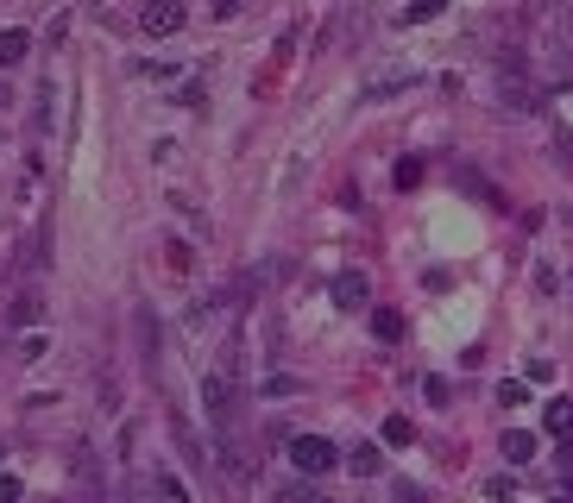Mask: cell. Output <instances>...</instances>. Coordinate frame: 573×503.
<instances>
[{"instance_id":"1","label":"cell","mask_w":573,"mask_h":503,"mask_svg":"<svg viewBox=\"0 0 573 503\" xmlns=\"http://www.w3.org/2000/svg\"><path fill=\"white\" fill-rule=\"evenodd\" d=\"M202 409H208V422H215L221 447L234 453V377H227V372H208V377H202Z\"/></svg>"},{"instance_id":"2","label":"cell","mask_w":573,"mask_h":503,"mask_svg":"<svg viewBox=\"0 0 573 503\" xmlns=\"http://www.w3.org/2000/svg\"><path fill=\"white\" fill-rule=\"evenodd\" d=\"M290 466L309 472V479H321V472L340 466V447H334L328 434H296V441H290Z\"/></svg>"},{"instance_id":"3","label":"cell","mask_w":573,"mask_h":503,"mask_svg":"<svg viewBox=\"0 0 573 503\" xmlns=\"http://www.w3.org/2000/svg\"><path fill=\"white\" fill-rule=\"evenodd\" d=\"M183 19H189L183 0H145V13H139L145 38H170V32H183Z\"/></svg>"},{"instance_id":"4","label":"cell","mask_w":573,"mask_h":503,"mask_svg":"<svg viewBox=\"0 0 573 503\" xmlns=\"http://www.w3.org/2000/svg\"><path fill=\"white\" fill-rule=\"evenodd\" d=\"M328 296H334V308H366V296H372V277H366V270H340V277L328 283Z\"/></svg>"},{"instance_id":"5","label":"cell","mask_w":573,"mask_h":503,"mask_svg":"<svg viewBox=\"0 0 573 503\" xmlns=\"http://www.w3.org/2000/svg\"><path fill=\"white\" fill-rule=\"evenodd\" d=\"M378 466H385V447H378V441H353V447H347V472H353V479H372Z\"/></svg>"},{"instance_id":"6","label":"cell","mask_w":573,"mask_h":503,"mask_svg":"<svg viewBox=\"0 0 573 503\" xmlns=\"http://www.w3.org/2000/svg\"><path fill=\"white\" fill-rule=\"evenodd\" d=\"M498 453H504L511 466H530V460H536V434H523V428H511V434L498 441Z\"/></svg>"},{"instance_id":"7","label":"cell","mask_w":573,"mask_h":503,"mask_svg":"<svg viewBox=\"0 0 573 503\" xmlns=\"http://www.w3.org/2000/svg\"><path fill=\"white\" fill-rule=\"evenodd\" d=\"M372 340L397 346V340H404V315H397V308H372Z\"/></svg>"},{"instance_id":"8","label":"cell","mask_w":573,"mask_h":503,"mask_svg":"<svg viewBox=\"0 0 573 503\" xmlns=\"http://www.w3.org/2000/svg\"><path fill=\"white\" fill-rule=\"evenodd\" d=\"M549 434H555V441L573 434V396H549Z\"/></svg>"},{"instance_id":"9","label":"cell","mask_w":573,"mask_h":503,"mask_svg":"<svg viewBox=\"0 0 573 503\" xmlns=\"http://www.w3.org/2000/svg\"><path fill=\"white\" fill-rule=\"evenodd\" d=\"M25 51H32V38H25L19 25H6V32H0V70H6V63H19Z\"/></svg>"},{"instance_id":"10","label":"cell","mask_w":573,"mask_h":503,"mask_svg":"<svg viewBox=\"0 0 573 503\" xmlns=\"http://www.w3.org/2000/svg\"><path fill=\"white\" fill-rule=\"evenodd\" d=\"M6 315H13V327H32V321H38V296H32V289H19Z\"/></svg>"},{"instance_id":"11","label":"cell","mask_w":573,"mask_h":503,"mask_svg":"<svg viewBox=\"0 0 573 503\" xmlns=\"http://www.w3.org/2000/svg\"><path fill=\"white\" fill-rule=\"evenodd\" d=\"M423 396H429L435 409H447V403H454V384H447L441 372H429V377H423Z\"/></svg>"},{"instance_id":"12","label":"cell","mask_w":573,"mask_h":503,"mask_svg":"<svg viewBox=\"0 0 573 503\" xmlns=\"http://www.w3.org/2000/svg\"><path fill=\"white\" fill-rule=\"evenodd\" d=\"M391 183H397V189H416V183H423V157H397Z\"/></svg>"},{"instance_id":"13","label":"cell","mask_w":573,"mask_h":503,"mask_svg":"<svg viewBox=\"0 0 573 503\" xmlns=\"http://www.w3.org/2000/svg\"><path fill=\"white\" fill-rule=\"evenodd\" d=\"M410 441H416V428L404 415H385V447H410Z\"/></svg>"},{"instance_id":"14","label":"cell","mask_w":573,"mask_h":503,"mask_svg":"<svg viewBox=\"0 0 573 503\" xmlns=\"http://www.w3.org/2000/svg\"><path fill=\"white\" fill-rule=\"evenodd\" d=\"M435 13H447V0H416V6H404V25H423Z\"/></svg>"},{"instance_id":"15","label":"cell","mask_w":573,"mask_h":503,"mask_svg":"<svg viewBox=\"0 0 573 503\" xmlns=\"http://www.w3.org/2000/svg\"><path fill=\"white\" fill-rule=\"evenodd\" d=\"M485 498H492V503H511V498H517V485H511V479H498V472H492V479H485Z\"/></svg>"},{"instance_id":"16","label":"cell","mask_w":573,"mask_h":503,"mask_svg":"<svg viewBox=\"0 0 573 503\" xmlns=\"http://www.w3.org/2000/svg\"><path fill=\"white\" fill-rule=\"evenodd\" d=\"M523 377H530V384H555V359H530Z\"/></svg>"},{"instance_id":"17","label":"cell","mask_w":573,"mask_h":503,"mask_svg":"<svg viewBox=\"0 0 573 503\" xmlns=\"http://www.w3.org/2000/svg\"><path fill=\"white\" fill-rule=\"evenodd\" d=\"M44 353H51L44 334H25V340H19V359H44Z\"/></svg>"},{"instance_id":"18","label":"cell","mask_w":573,"mask_h":503,"mask_svg":"<svg viewBox=\"0 0 573 503\" xmlns=\"http://www.w3.org/2000/svg\"><path fill=\"white\" fill-rule=\"evenodd\" d=\"M523 396H530V390H523V384H517V377H511V384H498V409H517V403H523Z\"/></svg>"},{"instance_id":"19","label":"cell","mask_w":573,"mask_h":503,"mask_svg":"<svg viewBox=\"0 0 573 503\" xmlns=\"http://www.w3.org/2000/svg\"><path fill=\"white\" fill-rule=\"evenodd\" d=\"M158 491H164V498H170V503H189V491H183V485H177L170 472H158Z\"/></svg>"},{"instance_id":"20","label":"cell","mask_w":573,"mask_h":503,"mask_svg":"<svg viewBox=\"0 0 573 503\" xmlns=\"http://www.w3.org/2000/svg\"><path fill=\"white\" fill-rule=\"evenodd\" d=\"M391 503H423V491H416L410 479H397V485H391Z\"/></svg>"},{"instance_id":"21","label":"cell","mask_w":573,"mask_h":503,"mask_svg":"<svg viewBox=\"0 0 573 503\" xmlns=\"http://www.w3.org/2000/svg\"><path fill=\"white\" fill-rule=\"evenodd\" d=\"M164 252H170V270H189V246H183V240H170Z\"/></svg>"},{"instance_id":"22","label":"cell","mask_w":573,"mask_h":503,"mask_svg":"<svg viewBox=\"0 0 573 503\" xmlns=\"http://www.w3.org/2000/svg\"><path fill=\"white\" fill-rule=\"evenodd\" d=\"M284 503H334V498H321V491H296V485H290Z\"/></svg>"},{"instance_id":"23","label":"cell","mask_w":573,"mask_h":503,"mask_svg":"<svg viewBox=\"0 0 573 503\" xmlns=\"http://www.w3.org/2000/svg\"><path fill=\"white\" fill-rule=\"evenodd\" d=\"M19 498V479H6V472H0V503H13Z\"/></svg>"},{"instance_id":"24","label":"cell","mask_w":573,"mask_h":503,"mask_svg":"<svg viewBox=\"0 0 573 503\" xmlns=\"http://www.w3.org/2000/svg\"><path fill=\"white\" fill-rule=\"evenodd\" d=\"M215 13H221V19H234V13H240V0H215Z\"/></svg>"},{"instance_id":"25","label":"cell","mask_w":573,"mask_h":503,"mask_svg":"<svg viewBox=\"0 0 573 503\" xmlns=\"http://www.w3.org/2000/svg\"><path fill=\"white\" fill-rule=\"evenodd\" d=\"M561 466H573V434H568V447H561Z\"/></svg>"},{"instance_id":"26","label":"cell","mask_w":573,"mask_h":503,"mask_svg":"<svg viewBox=\"0 0 573 503\" xmlns=\"http://www.w3.org/2000/svg\"><path fill=\"white\" fill-rule=\"evenodd\" d=\"M555 503H573V498H555Z\"/></svg>"},{"instance_id":"27","label":"cell","mask_w":573,"mask_h":503,"mask_svg":"<svg viewBox=\"0 0 573 503\" xmlns=\"http://www.w3.org/2000/svg\"><path fill=\"white\" fill-rule=\"evenodd\" d=\"M0 460H6V447H0Z\"/></svg>"}]
</instances>
